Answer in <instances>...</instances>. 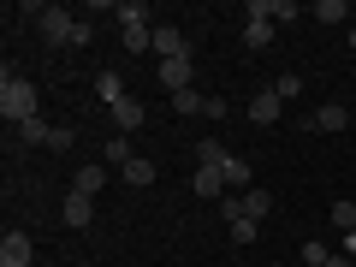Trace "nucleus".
Returning a JSON list of instances; mask_svg holds the SVG:
<instances>
[{"label": "nucleus", "instance_id": "nucleus-1", "mask_svg": "<svg viewBox=\"0 0 356 267\" xmlns=\"http://www.w3.org/2000/svg\"><path fill=\"white\" fill-rule=\"evenodd\" d=\"M42 36H48L54 48H89L95 24H89V18H72L65 6H48V13H42Z\"/></svg>", "mask_w": 356, "mask_h": 267}, {"label": "nucleus", "instance_id": "nucleus-2", "mask_svg": "<svg viewBox=\"0 0 356 267\" xmlns=\"http://www.w3.org/2000/svg\"><path fill=\"white\" fill-rule=\"evenodd\" d=\"M0 113L13 119V125H24V119H36V83L30 77H0Z\"/></svg>", "mask_w": 356, "mask_h": 267}, {"label": "nucleus", "instance_id": "nucleus-3", "mask_svg": "<svg viewBox=\"0 0 356 267\" xmlns=\"http://www.w3.org/2000/svg\"><path fill=\"white\" fill-rule=\"evenodd\" d=\"M36 261V243H30V232H6V238H0V267H30Z\"/></svg>", "mask_w": 356, "mask_h": 267}, {"label": "nucleus", "instance_id": "nucleus-4", "mask_svg": "<svg viewBox=\"0 0 356 267\" xmlns=\"http://www.w3.org/2000/svg\"><path fill=\"white\" fill-rule=\"evenodd\" d=\"M243 18H267V24L280 30V24H297L303 13H297V0H250V13H243Z\"/></svg>", "mask_w": 356, "mask_h": 267}, {"label": "nucleus", "instance_id": "nucleus-5", "mask_svg": "<svg viewBox=\"0 0 356 267\" xmlns=\"http://www.w3.org/2000/svg\"><path fill=\"white\" fill-rule=\"evenodd\" d=\"M297 125L303 131H344L350 113H344V102H327V107H315V113H297Z\"/></svg>", "mask_w": 356, "mask_h": 267}, {"label": "nucleus", "instance_id": "nucleus-6", "mask_svg": "<svg viewBox=\"0 0 356 267\" xmlns=\"http://www.w3.org/2000/svg\"><path fill=\"white\" fill-rule=\"evenodd\" d=\"M154 54H161V60H191L184 30H178V24H154Z\"/></svg>", "mask_w": 356, "mask_h": 267}, {"label": "nucleus", "instance_id": "nucleus-7", "mask_svg": "<svg viewBox=\"0 0 356 267\" xmlns=\"http://www.w3.org/2000/svg\"><path fill=\"white\" fill-rule=\"evenodd\" d=\"M60 220H65V226H72V232H83L89 220H95V196L72 191V196H65V202H60Z\"/></svg>", "mask_w": 356, "mask_h": 267}, {"label": "nucleus", "instance_id": "nucleus-8", "mask_svg": "<svg viewBox=\"0 0 356 267\" xmlns=\"http://www.w3.org/2000/svg\"><path fill=\"white\" fill-rule=\"evenodd\" d=\"M191 191L202 196V202H220V196H226V172H220V166H196Z\"/></svg>", "mask_w": 356, "mask_h": 267}, {"label": "nucleus", "instance_id": "nucleus-9", "mask_svg": "<svg viewBox=\"0 0 356 267\" xmlns=\"http://www.w3.org/2000/svg\"><path fill=\"white\" fill-rule=\"evenodd\" d=\"M107 113H113V125H119V137H131V131H137L143 119H149V107H143L137 95H125V102H119V107H107Z\"/></svg>", "mask_w": 356, "mask_h": 267}, {"label": "nucleus", "instance_id": "nucleus-10", "mask_svg": "<svg viewBox=\"0 0 356 267\" xmlns=\"http://www.w3.org/2000/svg\"><path fill=\"white\" fill-rule=\"evenodd\" d=\"M107 13L119 18V30H154V24H149V6H143V0H119V6H107Z\"/></svg>", "mask_w": 356, "mask_h": 267}, {"label": "nucleus", "instance_id": "nucleus-11", "mask_svg": "<svg viewBox=\"0 0 356 267\" xmlns=\"http://www.w3.org/2000/svg\"><path fill=\"white\" fill-rule=\"evenodd\" d=\"M191 72H196L191 60H161V65H154V77H161L172 95H178V89H191Z\"/></svg>", "mask_w": 356, "mask_h": 267}, {"label": "nucleus", "instance_id": "nucleus-12", "mask_svg": "<svg viewBox=\"0 0 356 267\" xmlns=\"http://www.w3.org/2000/svg\"><path fill=\"white\" fill-rule=\"evenodd\" d=\"M280 113H285V102L273 95V89H261V95L250 102V119H255V125H280Z\"/></svg>", "mask_w": 356, "mask_h": 267}, {"label": "nucleus", "instance_id": "nucleus-13", "mask_svg": "<svg viewBox=\"0 0 356 267\" xmlns=\"http://www.w3.org/2000/svg\"><path fill=\"white\" fill-rule=\"evenodd\" d=\"M18 143H24V149H48V143H54V125H48V119H24V125H18Z\"/></svg>", "mask_w": 356, "mask_h": 267}, {"label": "nucleus", "instance_id": "nucleus-14", "mask_svg": "<svg viewBox=\"0 0 356 267\" xmlns=\"http://www.w3.org/2000/svg\"><path fill=\"white\" fill-rule=\"evenodd\" d=\"M309 18H315V24H344V18H350V6H344V0H315V6H309Z\"/></svg>", "mask_w": 356, "mask_h": 267}, {"label": "nucleus", "instance_id": "nucleus-15", "mask_svg": "<svg viewBox=\"0 0 356 267\" xmlns=\"http://www.w3.org/2000/svg\"><path fill=\"white\" fill-rule=\"evenodd\" d=\"M95 95H102L107 107H119V102H125V77H119V72H102V77H95Z\"/></svg>", "mask_w": 356, "mask_h": 267}, {"label": "nucleus", "instance_id": "nucleus-16", "mask_svg": "<svg viewBox=\"0 0 356 267\" xmlns=\"http://www.w3.org/2000/svg\"><path fill=\"white\" fill-rule=\"evenodd\" d=\"M107 184V166H77V178H72V191H83V196H95Z\"/></svg>", "mask_w": 356, "mask_h": 267}, {"label": "nucleus", "instance_id": "nucleus-17", "mask_svg": "<svg viewBox=\"0 0 356 267\" xmlns=\"http://www.w3.org/2000/svg\"><path fill=\"white\" fill-rule=\"evenodd\" d=\"M220 172H226V191H255V184H250V161H238V154H232Z\"/></svg>", "mask_w": 356, "mask_h": 267}, {"label": "nucleus", "instance_id": "nucleus-18", "mask_svg": "<svg viewBox=\"0 0 356 267\" xmlns=\"http://www.w3.org/2000/svg\"><path fill=\"white\" fill-rule=\"evenodd\" d=\"M243 42H250V54L267 48V42H273V24H267V18H243Z\"/></svg>", "mask_w": 356, "mask_h": 267}, {"label": "nucleus", "instance_id": "nucleus-19", "mask_svg": "<svg viewBox=\"0 0 356 267\" xmlns=\"http://www.w3.org/2000/svg\"><path fill=\"white\" fill-rule=\"evenodd\" d=\"M226 161H232V149H226V143H214V137L196 149V166H226Z\"/></svg>", "mask_w": 356, "mask_h": 267}, {"label": "nucleus", "instance_id": "nucleus-20", "mask_svg": "<svg viewBox=\"0 0 356 267\" xmlns=\"http://www.w3.org/2000/svg\"><path fill=\"white\" fill-rule=\"evenodd\" d=\"M125 184H137V191H149V184H154V161H143V154H137V161L125 166Z\"/></svg>", "mask_w": 356, "mask_h": 267}, {"label": "nucleus", "instance_id": "nucleus-21", "mask_svg": "<svg viewBox=\"0 0 356 267\" xmlns=\"http://www.w3.org/2000/svg\"><path fill=\"white\" fill-rule=\"evenodd\" d=\"M327 220H332L339 232H356V202H332V208H327Z\"/></svg>", "mask_w": 356, "mask_h": 267}, {"label": "nucleus", "instance_id": "nucleus-22", "mask_svg": "<svg viewBox=\"0 0 356 267\" xmlns=\"http://www.w3.org/2000/svg\"><path fill=\"white\" fill-rule=\"evenodd\" d=\"M273 95H280V102H297V95H303V72H285L280 83H273Z\"/></svg>", "mask_w": 356, "mask_h": 267}, {"label": "nucleus", "instance_id": "nucleus-23", "mask_svg": "<svg viewBox=\"0 0 356 267\" xmlns=\"http://www.w3.org/2000/svg\"><path fill=\"white\" fill-rule=\"evenodd\" d=\"M202 102H208L202 89H178V95H172V107H178V113H202Z\"/></svg>", "mask_w": 356, "mask_h": 267}, {"label": "nucleus", "instance_id": "nucleus-24", "mask_svg": "<svg viewBox=\"0 0 356 267\" xmlns=\"http://www.w3.org/2000/svg\"><path fill=\"white\" fill-rule=\"evenodd\" d=\"M107 161H119V166L137 161V154H131V137H107Z\"/></svg>", "mask_w": 356, "mask_h": 267}, {"label": "nucleus", "instance_id": "nucleus-25", "mask_svg": "<svg viewBox=\"0 0 356 267\" xmlns=\"http://www.w3.org/2000/svg\"><path fill=\"white\" fill-rule=\"evenodd\" d=\"M255 232H261V220H232V238L238 243H255Z\"/></svg>", "mask_w": 356, "mask_h": 267}, {"label": "nucleus", "instance_id": "nucleus-26", "mask_svg": "<svg viewBox=\"0 0 356 267\" xmlns=\"http://www.w3.org/2000/svg\"><path fill=\"white\" fill-rule=\"evenodd\" d=\"M72 143H77V131H72V125H54V143H48L54 154H65V149H72Z\"/></svg>", "mask_w": 356, "mask_h": 267}, {"label": "nucleus", "instance_id": "nucleus-27", "mask_svg": "<svg viewBox=\"0 0 356 267\" xmlns=\"http://www.w3.org/2000/svg\"><path fill=\"white\" fill-rule=\"evenodd\" d=\"M327 255H332L327 243H303V267H327Z\"/></svg>", "mask_w": 356, "mask_h": 267}, {"label": "nucleus", "instance_id": "nucleus-28", "mask_svg": "<svg viewBox=\"0 0 356 267\" xmlns=\"http://www.w3.org/2000/svg\"><path fill=\"white\" fill-rule=\"evenodd\" d=\"M344 255H350V261H356V232H344Z\"/></svg>", "mask_w": 356, "mask_h": 267}, {"label": "nucleus", "instance_id": "nucleus-29", "mask_svg": "<svg viewBox=\"0 0 356 267\" xmlns=\"http://www.w3.org/2000/svg\"><path fill=\"white\" fill-rule=\"evenodd\" d=\"M327 267H356V261H350V255H327Z\"/></svg>", "mask_w": 356, "mask_h": 267}, {"label": "nucleus", "instance_id": "nucleus-30", "mask_svg": "<svg viewBox=\"0 0 356 267\" xmlns=\"http://www.w3.org/2000/svg\"><path fill=\"white\" fill-rule=\"evenodd\" d=\"M350 48H356V24H350Z\"/></svg>", "mask_w": 356, "mask_h": 267}]
</instances>
